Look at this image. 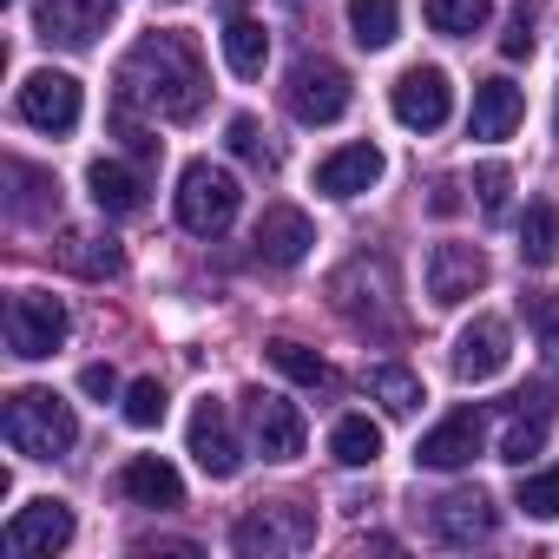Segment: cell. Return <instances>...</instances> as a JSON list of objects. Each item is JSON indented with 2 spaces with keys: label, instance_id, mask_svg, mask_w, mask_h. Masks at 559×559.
Returning <instances> with one entry per match:
<instances>
[{
  "label": "cell",
  "instance_id": "1",
  "mask_svg": "<svg viewBox=\"0 0 559 559\" xmlns=\"http://www.w3.org/2000/svg\"><path fill=\"white\" fill-rule=\"evenodd\" d=\"M112 86H119V106L126 112H145V119H198L204 112V93H211L204 53H198L191 34H145L119 60Z\"/></svg>",
  "mask_w": 559,
  "mask_h": 559
},
{
  "label": "cell",
  "instance_id": "2",
  "mask_svg": "<svg viewBox=\"0 0 559 559\" xmlns=\"http://www.w3.org/2000/svg\"><path fill=\"white\" fill-rule=\"evenodd\" d=\"M0 435H8L14 454L27 461H67L73 441H80V415L53 395V389H21L0 408Z\"/></svg>",
  "mask_w": 559,
  "mask_h": 559
},
{
  "label": "cell",
  "instance_id": "3",
  "mask_svg": "<svg viewBox=\"0 0 559 559\" xmlns=\"http://www.w3.org/2000/svg\"><path fill=\"white\" fill-rule=\"evenodd\" d=\"M317 539V513L297 507V500H270V507H250L237 526H230V546L243 559H290Z\"/></svg>",
  "mask_w": 559,
  "mask_h": 559
},
{
  "label": "cell",
  "instance_id": "4",
  "mask_svg": "<svg viewBox=\"0 0 559 559\" xmlns=\"http://www.w3.org/2000/svg\"><path fill=\"white\" fill-rule=\"evenodd\" d=\"M237 204H243V191H237V178H230L224 165L191 158V165L178 171V224H185L191 237H217V230H230Z\"/></svg>",
  "mask_w": 559,
  "mask_h": 559
},
{
  "label": "cell",
  "instance_id": "5",
  "mask_svg": "<svg viewBox=\"0 0 559 559\" xmlns=\"http://www.w3.org/2000/svg\"><path fill=\"white\" fill-rule=\"evenodd\" d=\"M349 73L336 67V60H323V53H304L297 67H290V80H284V106H290V119H304V126H336L343 112H349Z\"/></svg>",
  "mask_w": 559,
  "mask_h": 559
},
{
  "label": "cell",
  "instance_id": "6",
  "mask_svg": "<svg viewBox=\"0 0 559 559\" xmlns=\"http://www.w3.org/2000/svg\"><path fill=\"white\" fill-rule=\"evenodd\" d=\"M67 330H73V317H67L60 297H47V290H14V297H8V349H14L21 362L53 356V349L67 343Z\"/></svg>",
  "mask_w": 559,
  "mask_h": 559
},
{
  "label": "cell",
  "instance_id": "7",
  "mask_svg": "<svg viewBox=\"0 0 559 559\" xmlns=\"http://www.w3.org/2000/svg\"><path fill=\"white\" fill-rule=\"evenodd\" d=\"M243 428H250V441H257L263 461H297L304 441H310L304 408L284 402V395H270V389H250V395H243Z\"/></svg>",
  "mask_w": 559,
  "mask_h": 559
},
{
  "label": "cell",
  "instance_id": "8",
  "mask_svg": "<svg viewBox=\"0 0 559 559\" xmlns=\"http://www.w3.org/2000/svg\"><path fill=\"white\" fill-rule=\"evenodd\" d=\"M474 290H487V250L480 243H435L428 250V304L435 310H461Z\"/></svg>",
  "mask_w": 559,
  "mask_h": 559
},
{
  "label": "cell",
  "instance_id": "9",
  "mask_svg": "<svg viewBox=\"0 0 559 559\" xmlns=\"http://www.w3.org/2000/svg\"><path fill=\"white\" fill-rule=\"evenodd\" d=\"M330 297H336V310H343L349 323L395 330V310H389V297H395V284H389V263H369V257H356L349 270H336Z\"/></svg>",
  "mask_w": 559,
  "mask_h": 559
},
{
  "label": "cell",
  "instance_id": "10",
  "mask_svg": "<svg viewBox=\"0 0 559 559\" xmlns=\"http://www.w3.org/2000/svg\"><path fill=\"white\" fill-rule=\"evenodd\" d=\"M14 112H21L34 132H53V139H60V132L80 126V80H73V73H53V67H47V73H27L21 93H14Z\"/></svg>",
  "mask_w": 559,
  "mask_h": 559
},
{
  "label": "cell",
  "instance_id": "11",
  "mask_svg": "<svg viewBox=\"0 0 559 559\" xmlns=\"http://www.w3.org/2000/svg\"><path fill=\"white\" fill-rule=\"evenodd\" d=\"M185 448H191V461L211 474V480H237V467H243V448H237V428H230V408L217 402V395H204L198 408H191V428H185Z\"/></svg>",
  "mask_w": 559,
  "mask_h": 559
},
{
  "label": "cell",
  "instance_id": "12",
  "mask_svg": "<svg viewBox=\"0 0 559 559\" xmlns=\"http://www.w3.org/2000/svg\"><path fill=\"white\" fill-rule=\"evenodd\" d=\"M119 14V0H34V27L53 47H93Z\"/></svg>",
  "mask_w": 559,
  "mask_h": 559
},
{
  "label": "cell",
  "instance_id": "13",
  "mask_svg": "<svg viewBox=\"0 0 559 559\" xmlns=\"http://www.w3.org/2000/svg\"><path fill=\"white\" fill-rule=\"evenodd\" d=\"M389 106H395V119H402L408 132H435V126H448V112H454V86H448L441 67H408V73L395 80Z\"/></svg>",
  "mask_w": 559,
  "mask_h": 559
},
{
  "label": "cell",
  "instance_id": "14",
  "mask_svg": "<svg viewBox=\"0 0 559 559\" xmlns=\"http://www.w3.org/2000/svg\"><path fill=\"white\" fill-rule=\"evenodd\" d=\"M507 362H513V330H507L500 317H474V323L454 336V382L480 389V382H493Z\"/></svg>",
  "mask_w": 559,
  "mask_h": 559
},
{
  "label": "cell",
  "instance_id": "15",
  "mask_svg": "<svg viewBox=\"0 0 559 559\" xmlns=\"http://www.w3.org/2000/svg\"><path fill=\"white\" fill-rule=\"evenodd\" d=\"M428 526H435L441 546H480V539H493L500 513H493V500L480 487H454V493L428 500Z\"/></svg>",
  "mask_w": 559,
  "mask_h": 559
},
{
  "label": "cell",
  "instance_id": "16",
  "mask_svg": "<svg viewBox=\"0 0 559 559\" xmlns=\"http://www.w3.org/2000/svg\"><path fill=\"white\" fill-rule=\"evenodd\" d=\"M480 441H487V415H480V408H454L448 421H435V428L415 441V461L435 467V474H454V467H467V461L480 454Z\"/></svg>",
  "mask_w": 559,
  "mask_h": 559
},
{
  "label": "cell",
  "instance_id": "17",
  "mask_svg": "<svg viewBox=\"0 0 559 559\" xmlns=\"http://www.w3.org/2000/svg\"><path fill=\"white\" fill-rule=\"evenodd\" d=\"M73 546V507L67 500H27L14 520H8V552L27 559V552H67Z\"/></svg>",
  "mask_w": 559,
  "mask_h": 559
},
{
  "label": "cell",
  "instance_id": "18",
  "mask_svg": "<svg viewBox=\"0 0 559 559\" xmlns=\"http://www.w3.org/2000/svg\"><path fill=\"white\" fill-rule=\"evenodd\" d=\"M257 257L263 263H276V270H290V263H304L310 257V243H317V224L297 211V204H270L263 217H257Z\"/></svg>",
  "mask_w": 559,
  "mask_h": 559
},
{
  "label": "cell",
  "instance_id": "19",
  "mask_svg": "<svg viewBox=\"0 0 559 559\" xmlns=\"http://www.w3.org/2000/svg\"><path fill=\"white\" fill-rule=\"evenodd\" d=\"M376 178H382V152L376 145H343V152H330L317 165V191L323 198H362Z\"/></svg>",
  "mask_w": 559,
  "mask_h": 559
},
{
  "label": "cell",
  "instance_id": "20",
  "mask_svg": "<svg viewBox=\"0 0 559 559\" xmlns=\"http://www.w3.org/2000/svg\"><path fill=\"white\" fill-rule=\"evenodd\" d=\"M86 191H93V204L106 217H139L145 211V178L132 165H119V158H93L86 165Z\"/></svg>",
  "mask_w": 559,
  "mask_h": 559
},
{
  "label": "cell",
  "instance_id": "21",
  "mask_svg": "<svg viewBox=\"0 0 559 559\" xmlns=\"http://www.w3.org/2000/svg\"><path fill=\"white\" fill-rule=\"evenodd\" d=\"M119 493L139 500V507H185V480H178V467L158 461V454H132V461L119 467Z\"/></svg>",
  "mask_w": 559,
  "mask_h": 559
},
{
  "label": "cell",
  "instance_id": "22",
  "mask_svg": "<svg viewBox=\"0 0 559 559\" xmlns=\"http://www.w3.org/2000/svg\"><path fill=\"white\" fill-rule=\"evenodd\" d=\"M53 257H60L73 276H86V284H106V276L126 270V250H119L112 237H99V230H60Z\"/></svg>",
  "mask_w": 559,
  "mask_h": 559
},
{
  "label": "cell",
  "instance_id": "23",
  "mask_svg": "<svg viewBox=\"0 0 559 559\" xmlns=\"http://www.w3.org/2000/svg\"><path fill=\"white\" fill-rule=\"evenodd\" d=\"M520 408H513V421H507V435H500V461H513V467H526L539 448H546V421H552V395L546 389H533V395H513Z\"/></svg>",
  "mask_w": 559,
  "mask_h": 559
},
{
  "label": "cell",
  "instance_id": "24",
  "mask_svg": "<svg viewBox=\"0 0 559 559\" xmlns=\"http://www.w3.org/2000/svg\"><path fill=\"white\" fill-rule=\"evenodd\" d=\"M520 112H526V99H520L513 80H480V86H474V119H467V132H474V139H507V132L520 126Z\"/></svg>",
  "mask_w": 559,
  "mask_h": 559
},
{
  "label": "cell",
  "instance_id": "25",
  "mask_svg": "<svg viewBox=\"0 0 559 559\" xmlns=\"http://www.w3.org/2000/svg\"><path fill=\"white\" fill-rule=\"evenodd\" d=\"M224 60H230L237 80H257L263 60H270V34H263V21H250L237 0H230V27H224Z\"/></svg>",
  "mask_w": 559,
  "mask_h": 559
},
{
  "label": "cell",
  "instance_id": "26",
  "mask_svg": "<svg viewBox=\"0 0 559 559\" xmlns=\"http://www.w3.org/2000/svg\"><path fill=\"white\" fill-rule=\"evenodd\" d=\"M8 185H14L8 211H14L21 224H40V217H53V204H60V185H53L47 171H34L27 158H8Z\"/></svg>",
  "mask_w": 559,
  "mask_h": 559
},
{
  "label": "cell",
  "instance_id": "27",
  "mask_svg": "<svg viewBox=\"0 0 559 559\" xmlns=\"http://www.w3.org/2000/svg\"><path fill=\"white\" fill-rule=\"evenodd\" d=\"M552 257H559V204L533 198V204H526V217H520V263L546 270Z\"/></svg>",
  "mask_w": 559,
  "mask_h": 559
},
{
  "label": "cell",
  "instance_id": "28",
  "mask_svg": "<svg viewBox=\"0 0 559 559\" xmlns=\"http://www.w3.org/2000/svg\"><path fill=\"white\" fill-rule=\"evenodd\" d=\"M263 356H270V369H284V376H290V382H304V389H336V369H330L317 349L290 343V336H276Z\"/></svg>",
  "mask_w": 559,
  "mask_h": 559
},
{
  "label": "cell",
  "instance_id": "29",
  "mask_svg": "<svg viewBox=\"0 0 559 559\" xmlns=\"http://www.w3.org/2000/svg\"><path fill=\"white\" fill-rule=\"evenodd\" d=\"M421 14H428L435 34L467 40V34H480V27L493 21V0H421Z\"/></svg>",
  "mask_w": 559,
  "mask_h": 559
},
{
  "label": "cell",
  "instance_id": "30",
  "mask_svg": "<svg viewBox=\"0 0 559 559\" xmlns=\"http://www.w3.org/2000/svg\"><path fill=\"white\" fill-rule=\"evenodd\" d=\"M395 27H402V8H395V0H349V34H356V47L382 53V47L395 40Z\"/></svg>",
  "mask_w": 559,
  "mask_h": 559
},
{
  "label": "cell",
  "instance_id": "31",
  "mask_svg": "<svg viewBox=\"0 0 559 559\" xmlns=\"http://www.w3.org/2000/svg\"><path fill=\"white\" fill-rule=\"evenodd\" d=\"M369 395L389 408V415H415L428 395H421V376L415 369H402V362H382V369H369Z\"/></svg>",
  "mask_w": 559,
  "mask_h": 559
},
{
  "label": "cell",
  "instance_id": "32",
  "mask_svg": "<svg viewBox=\"0 0 559 559\" xmlns=\"http://www.w3.org/2000/svg\"><path fill=\"white\" fill-rule=\"evenodd\" d=\"M330 454H336L343 467H369V461L382 454V428H376L369 415H343V421L330 428Z\"/></svg>",
  "mask_w": 559,
  "mask_h": 559
},
{
  "label": "cell",
  "instance_id": "33",
  "mask_svg": "<svg viewBox=\"0 0 559 559\" xmlns=\"http://www.w3.org/2000/svg\"><path fill=\"white\" fill-rule=\"evenodd\" d=\"M224 139H230V152H237L243 165H257V171H276V165H284V145H276L250 112H237V119L224 126Z\"/></svg>",
  "mask_w": 559,
  "mask_h": 559
},
{
  "label": "cell",
  "instance_id": "34",
  "mask_svg": "<svg viewBox=\"0 0 559 559\" xmlns=\"http://www.w3.org/2000/svg\"><path fill=\"white\" fill-rule=\"evenodd\" d=\"M520 310H526V323L539 330V356H546V369H559V297H552V290H526Z\"/></svg>",
  "mask_w": 559,
  "mask_h": 559
},
{
  "label": "cell",
  "instance_id": "35",
  "mask_svg": "<svg viewBox=\"0 0 559 559\" xmlns=\"http://www.w3.org/2000/svg\"><path fill=\"white\" fill-rule=\"evenodd\" d=\"M165 408H171V402H165V382H158V376H139V382L126 389V421H132V428H158Z\"/></svg>",
  "mask_w": 559,
  "mask_h": 559
},
{
  "label": "cell",
  "instance_id": "36",
  "mask_svg": "<svg viewBox=\"0 0 559 559\" xmlns=\"http://www.w3.org/2000/svg\"><path fill=\"white\" fill-rule=\"evenodd\" d=\"M520 513H533V520H559V467L520 480Z\"/></svg>",
  "mask_w": 559,
  "mask_h": 559
},
{
  "label": "cell",
  "instance_id": "37",
  "mask_svg": "<svg viewBox=\"0 0 559 559\" xmlns=\"http://www.w3.org/2000/svg\"><path fill=\"white\" fill-rule=\"evenodd\" d=\"M474 191H480V211H487V217H500V211H507V191H513L507 165H480V171H474Z\"/></svg>",
  "mask_w": 559,
  "mask_h": 559
},
{
  "label": "cell",
  "instance_id": "38",
  "mask_svg": "<svg viewBox=\"0 0 559 559\" xmlns=\"http://www.w3.org/2000/svg\"><path fill=\"white\" fill-rule=\"evenodd\" d=\"M500 53H507V60H526V53H533V14H526V8H513V21H507V34H500Z\"/></svg>",
  "mask_w": 559,
  "mask_h": 559
},
{
  "label": "cell",
  "instance_id": "39",
  "mask_svg": "<svg viewBox=\"0 0 559 559\" xmlns=\"http://www.w3.org/2000/svg\"><path fill=\"white\" fill-rule=\"evenodd\" d=\"M112 126H119V139H126V145H132V152H139V158H158V139H152V132H145V126H139V119H132V112H126V106H119V112H112Z\"/></svg>",
  "mask_w": 559,
  "mask_h": 559
},
{
  "label": "cell",
  "instance_id": "40",
  "mask_svg": "<svg viewBox=\"0 0 559 559\" xmlns=\"http://www.w3.org/2000/svg\"><path fill=\"white\" fill-rule=\"evenodd\" d=\"M80 389H86V395H99V402H112V395H119V376H112L106 362H93V369L80 376Z\"/></svg>",
  "mask_w": 559,
  "mask_h": 559
}]
</instances>
